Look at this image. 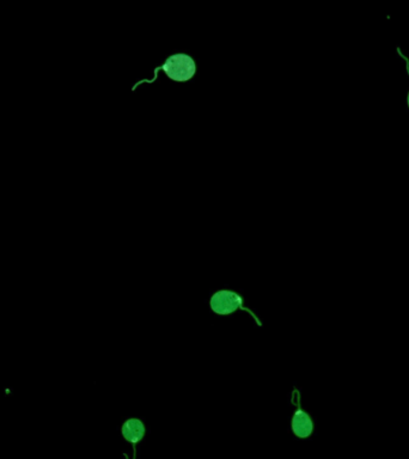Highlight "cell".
Returning a JSON list of instances; mask_svg holds the SVG:
<instances>
[{"mask_svg":"<svg viewBox=\"0 0 409 459\" xmlns=\"http://www.w3.org/2000/svg\"><path fill=\"white\" fill-rule=\"evenodd\" d=\"M159 71H163L171 81H175V82H188L196 76V64L191 55L185 54V53L170 55L163 65H160V66L154 70V79L152 81H150V82L141 81V82L136 83L132 87L133 92L136 90V87H139L143 83L155 82L158 77Z\"/></svg>","mask_w":409,"mask_h":459,"instance_id":"cell-1","label":"cell"},{"mask_svg":"<svg viewBox=\"0 0 409 459\" xmlns=\"http://www.w3.org/2000/svg\"><path fill=\"white\" fill-rule=\"evenodd\" d=\"M209 305L214 314H220V316L233 314L238 309L244 310L256 321L259 327H262V323L260 322L259 319L255 316L251 310L247 309L243 298L236 292L227 291V290L216 292L211 298Z\"/></svg>","mask_w":409,"mask_h":459,"instance_id":"cell-2","label":"cell"},{"mask_svg":"<svg viewBox=\"0 0 409 459\" xmlns=\"http://www.w3.org/2000/svg\"><path fill=\"white\" fill-rule=\"evenodd\" d=\"M123 436L128 442H131L133 445V459L136 458V445L138 442L143 440V438L145 436V426L144 423L139 418H129L126 423H123V428H121Z\"/></svg>","mask_w":409,"mask_h":459,"instance_id":"cell-3","label":"cell"},{"mask_svg":"<svg viewBox=\"0 0 409 459\" xmlns=\"http://www.w3.org/2000/svg\"><path fill=\"white\" fill-rule=\"evenodd\" d=\"M292 431L295 436L302 439H305L313 434L314 431V423L309 416V414L305 413L304 410H295V413L292 416Z\"/></svg>","mask_w":409,"mask_h":459,"instance_id":"cell-4","label":"cell"},{"mask_svg":"<svg viewBox=\"0 0 409 459\" xmlns=\"http://www.w3.org/2000/svg\"><path fill=\"white\" fill-rule=\"evenodd\" d=\"M399 52H400V50H399ZM400 53H401V52H400ZM401 55H402V54H401ZM402 56H403V55H402ZM403 58H405V56H403ZM405 60H406V63H407V71H408V73H409L408 59H407V58H405ZM407 102H408V107H409V92H408V100H407Z\"/></svg>","mask_w":409,"mask_h":459,"instance_id":"cell-5","label":"cell"}]
</instances>
